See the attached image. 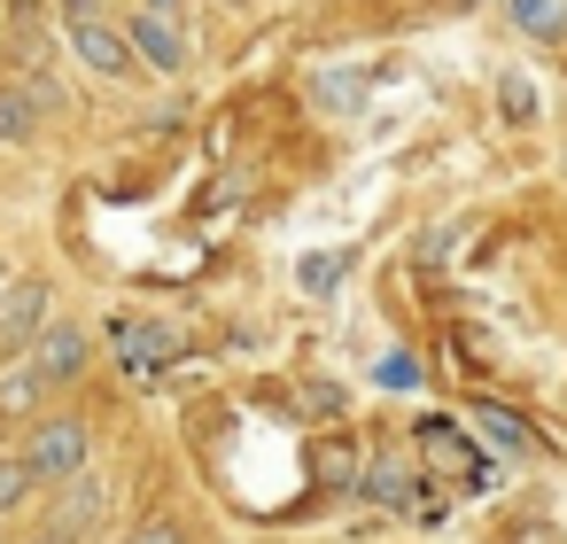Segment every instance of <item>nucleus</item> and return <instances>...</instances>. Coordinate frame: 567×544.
<instances>
[{"label":"nucleus","instance_id":"2eb2a0df","mask_svg":"<svg viewBox=\"0 0 567 544\" xmlns=\"http://www.w3.org/2000/svg\"><path fill=\"white\" fill-rule=\"evenodd\" d=\"M373 389H420V350H381L373 358Z\"/></svg>","mask_w":567,"mask_h":544},{"label":"nucleus","instance_id":"6e6552de","mask_svg":"<svg viewBox=\"0 0 567 544\" xmlns=\"http://www.w3.org/2000/svg\"><path fill=\"white\" fill-rule=\"evenodd\" d=\"M48 389H55V381L32 366V350H17L9 366H0V420H32V412L48 404Z\"/></svg>","mask_w":567,"mask_h":544},{"label":"nucleus","instance_id":"9d476101","mask_svg":"<svg viewBox=\"0 0 567 544\" xmlns=\"http://www.w3.org/2000/svg\"><path fill=\"white\" fill-rule=\"evenodd\" d=\"M358 497H365V505H381V513H396V505L412 497V466H404V451H373V466H365Z\"/></svg>","mask_w":567,"mask_h":544},{"label":"nucleus","instance_id":"f257e3e1","mask_svg":"<svg viewBox=\"0 0 567 544\" xmlns=\"http://www.w3.org/2000/svg\"><path fill=\"white\" fill-rule=\"evenodd\" d=\"M63 40H71V55H79V71H86V79H102V86H133V79H141V55H133L125 24H117L110 9L63 17Z\"/></svg>","mask_w":567,"mask_h":544},{"label":"nucleus","instance_id":"4468645a","mask_svg":"<svg viewBox=\"0 0 567 544\" xmlns=\"http://www.w3.org/2000/svg\"><path fill=\"white\" fill-rule=\"evenodd\" d=\"M40 482H32V466H24V451H0V521H9L24 497H32Z\"/></svg>","mask_w":567,"mask_h":544},{"label":"nucleus","instance_id":"20e7f679","mask_svg":"<svg viewBox=\"0 0 567 544\" xmlns=\"http://www.w3.org/2000/svg\"><path fill=\"white\" fill-rule=\"evenodd\" d=\"M110 350H117V366H125L133 381H156V373H164V366L179 358V327L117 311V319H110Z\"/></svg>","mask_w":567,"mask_h":544},{"label":"nucleus","instance_id":"1a4fd4ad","mask_svg":"<svg viewBox=\"0 0 567 544\" xmlns=\"http://www.w3.org/2000/svg\"><path fill=\"white\" fill-rule=\"evenodd\" d=\"M505 24L536 48H567V0H505Z\"/></svg>","mask_w":567,"mask_h":544},{"label":"nucleus","instance_id":"4be33fe9","mask_svg":"<svg viewBox=\"0 0 567 544\" xmlns=\"http://www.w3.org/2000/svg\"><path fill=\"white\" fill-rule=\"evenodd\" d=\"M9 280H17V273H9V257H0V288H9Z\"/></svg>","mask_w":567,"mask_h":544},{"label":"nucleus","instance_id":"f03ea898","mask_svg":"<svg viewBox=\"0 0 567 544\" xmlns=\"http://www.w3.org/2000/svg\"><path fill=\"white\" fill-rule=\"evenodd\" d=\"M24 466H32V482H71V474H86L94 466V428L79 420V412H55V420H32V435H24Z\"/></svg>","mask_w":567,"mask_h":544},{"label":"nucleus","instance_id":"f8f14e48","mask_svg":"<svg viewBox=\"0 0 567 544\" xmlns=\"http://www.w3.org/2000/svg\"><path fill=\"white\" fill-rule=\"evenodd\" d=\"M32 133H40L32 86H0V148H17V141H32Z\"/></svg>","mask_w":567,"mask_h":544},{"label":"nucleus","instance_id":"423d86ee","mask_svg":"<svg viewBox=\"0 0 567 544\" xmlns=\"http://www.w3.org/2000/svg\"><path fill=\"white\" fill-rule=\"evenodd\" d=\"M86 358H94V335L79 327V319H48L40 327V342H32V366L63 389V381H79L86 373Z\"/></svg>","mask_w":567,"mask_h":544},{"label":"nucleus","instance_id":"7ed1b4c3","mask_svg":"<svg viewBox=\"0 0 567 544\" xmlns=\"http://www.w3.org/2000/svg\"><path fill=\"white\" fill-rule=\"evenodd\" d=\"M117 24H125V40H133V55H141V79H179V71H187V24H179V17L133 9V17H117Z\"/></svg>","mask_w":567,"mask_h":544},{"label":"nucleus","instance_id":"dca6fc26","mask_svg":"<svg viewBox=\"0 0 567 544\" xmlns=\"http://www.w3.org/2000/svg\"><path fill=\"white\" fill-rule=\"evenodd\" d=\"M497 102H505V117H536V86H528V79H505Z\"/></svg>","mask_w":567,"mask_h":544},{"label":"nucleus","instance_id":"ddd939ff","mask_svg":"<svg viewBox=\"0 0 567 544\" xmlns=\"http://www.w3.org/2000/svg\"><path fill=\"white\" fill-rule=\"evenodd\" d=\"M342 280H350V257H342V249H311V257L296 265V288H303V296H334Z\"/></svg>","mask_w":567,"mask_h":544},{"label":"nucleus","instance_id":"a211bd4d","mask_svg":"<svg viewBox=\"0 0 567 544\" xmlns=\"http://www.w3.org/2000/svg\"><path fill=\"white\" fill-rule=\"evenodd\" d=\"M319 102H358V79H319Z\"/></svg>","mask_w":567,"mask_h":544},{"label":"nucleus","instance_id":"39448f33","mask_svg":"<svg viewBox=\"0 0 567 544\" xmlns=\"http://www.w3.org/2000/svg\"><path fill=\"white\" fill-rule=\"evenodd\" d=\"M48 319H55V288H48V280H32V273H24V280L0 288V350H9V358H17V350H32Z\"/></svg>","mask_w":567,"mask_h":544},{"label":"nucleus","instance_id":"0eeeda50","mask_svg":"<svg viewBox=\"0 0 567 544\" xmlns=\"http://www.w3.org/2000/svg\"><path fill=\"white\" fill-rule=\"evenodd\" d=\"M110 513V482L86 466V474H71V482H55V521L48 528H63V536H86L94 521Z\"/></svg>","mask_w":567,"mask_h":544},{"label":"nucleus","instance_id":"5701e85b","mask_svg":"<svg viewBox=\"0 0 567 544\" xmlns=\"http://www.w3.org/2000/svg\"><path fill=\"white\" fill-rule=\"evenodd\" d=\"M0 24H9V0H0Z\"/></svg>","mask_w":567,"mask_h":544},{"label":"nucleus","instance_id":"6ab92c4d","mask_svg":"<svg viewBox=\"0 0 567 544\" xmlns=\"http://www.w3.org/2000/svg\"><path fill=\"white\" fill-rule=\"evenodd\" d=\"M24 544H79V536H63V528H40V536H24Z\"/></svg>","mask_w":567,"mask_h":544},{"label":"nucleus","instance_id":"412c9836","mask_svg":"<svg viewBox=\"0 0 567 544\" xmlns=\"http://www.w3.org/2000/svg\"><path fill=\"white\" fill-rule=\"evenodd\" d=\"M86 9H102V0H63V17H86Z\"/></svg>","mask_w":567,"mask_h":544},{"label":"nucleus","instance_id":"f3484780","mask_svg":"<svg viewBox=\"0 0 567 544\" xmlns=\"http://www.w3.org/2000/svg\"><path fill=\"white\" fill-rule=\"evenodd\" d=\"M125 544H187V536H179V521H148V528H133Z\"/></svg>","mask_w":567,"mask_h":544},{"label":"nucleus","instance_id":"aec40b11","mask_svg":"<svg viewBox=\"0 0 567 544\" xmlns=\"http://www.w3.org/2000/svg\"><path fill=\"white\" fill-rule=\"evenodd\" d=\"M141 9H164V17H179V9H187V0H141Z\"/></svg>","mask_w":567,"mask_h":544},{"label":"nucleus","instance_id":"9b49d317","mask_svg":"<svg viewBox=\"0 0 567 544\" xmlns=\"http://www.w3.org/2000/svg\"><path fill=\"white\" fill-rule=\"evenodd\" d=\"M474 428H482L497 451H520V459L536 451V428H528L520 412H505V404H474Z\"/></svg>","mask_w":567,"mask_h":544}]
</instances>
